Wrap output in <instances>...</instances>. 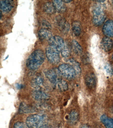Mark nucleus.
Listing matches in <instances>:
<instances>
[{
    "label": "nucleus",
    "instance_id": "nucleus-1",
    "mask_svg": "<svg viewBox=\"0 0 113 128\" xmlns=\"http://www.w3.org/2000/svg\"><path fill=\"white\" fill-rule=\"evenodd\" d=\"M45 59L44 54L42 50L37 49L35 50L27 58L26 66L30 70H36L41 66Z\"/></svg>",
    "mask_w": 113,
    "mask_h": 128
},
{
    "label": "nucleus",
    "instance_id": "nucleus-26",
    "mask_svg": "<svg viewBox=\"0 0 113 128\" xmlns=\"http://www.w3.org/2000/svg\"><path fill=\"white\" fill-rule=\"evenodd\" d=\"M13 128H29L24 123L18 122L14 124Z\"/></svg>",
    "mask_w": 113,
    "mask_h": 128
},
{
    "label": "nucleus",
    "instance_id": "nucleus-24",
    "mask_svg": "<svg viewBox=\"0 0 113 128\" xmlns=\"http://www.w3.org/2000/svg\"><path fill=\"white\" fill-rule=\"evenodd\" d=\"M31 109L30 107L24 103L21 104L19 112L21 113H27L31 112Z\"/></svg>",
    "mask_w": 113,
    "mask_h": 128
},
{
    "label": "nucleus",
    "instance_id": "nucleus-15",
    "mask_svg": "<svg viewBox=\"0 0 113 128\" xmlns=\"http://www.w3.org/2000/svg\"><path fill=\"white\" fill-rule=\"evenodd\" d=\"M44 79L42 76H38L31 80L30 84L35 90H39L43 85Z\"/></svg>",
    "mask_w": 113,
    "mask_h": 128
},
{
    "label": "nucleus",
    "instance_id": "nucleus-14",
    "mask_svg": "<svg viewBox=\"0 0 113 128\" xmlns=\"http://www.w3.org/2000/svg\"><path fill=\"white\" fill-rule=\"evenodd\" d=\"M85 82L86 85L88 88L93 89L96 85L95 76L92 74H88L85 77Z\"/></svg>",
    "mask_w": 113,
    "mask_h": 128
},
{
    "label": "nucleus",
    "instance_id": "nucleus-9",
    "mask_svg": "<svg viewBox=\"0 0 113 128\" xmlns=\"http://www.w3.org/2000/svg\"><path fill=\"white\" fill-rule=\"evenodd\" d=\"M102 32L106 37H113V20H109L106 22L102 28Z\"/></svg>",
    "mask_w": 113,
    "mask_h": 128
},
{
    "label": "nucleus",
    "instance_id": "nucleus-2",
    "mask_svg": "<svg viewBox=\"0 0 113 128\" xmlns=\"http://www.w3.org/2000/svg\"><path fill=\"white\" fill-rule=\"evenodd\" d=\"M26 124L29 128H43L47 125L46 116L41 114L29 115L26 119Z\"/></svg>",
    "mask_w": 113,
    "mask_h": 128
},
{
    "label": "nucleus",
    "instance_id": "nucleus-21",
    "mask_svg": "<svg viewBox=\"0 0 113 128\" xmlns=\"http://www.w3.org/2000/svg\"><path fill=\"white\" fill-rule=\"evenodd\" d=\"M43 9L45 12L49 14H53L56 12L53 3H46L44 5Z\"/></svg>",
    "mask_w": 113,
    "mask_h": 128
},
{
    "label": "nucleus",
    "instance_id": "nucleus-16",
    "mask_svg": "<svg viewBox=\"0 0 113 128\" xmlns=\"http://www.w3.org/2000/svg\"><path fill=\"white\" fill-rule=\"evenodd\" d=\"M53 4L56 11L60 13H63L66 11V7L62 0H53Z\"/></svg>",
    "mask_w": 113,
    "mask_h": 128
},
{
    "label": "nucleus",
    "instance_id": "nucleus-23",
    "mask_svg": "<svg viewBox=\"0 0 113 128\" xmlns=\"http://www.w3.org/2000/svg\"><path fill=\"white\" fill-rule=\"evenodd\" d=\"M72 32L76 36H79L81 34V29L79 24L78 22L73 23L72 27Z\"/></svg>",
    "mask_w": 113,
    "mask_h": 128
},
{
    "label": "nucleus",
    "instance_id": "nucleus-17",
    "mask_svg": "<svg viewBox=\"0 0 113 128\" xmlns=\"http://www.w3.org/2000/svg\"><path fill=\"white\" fill-rule=\"evenodd\" d=\"M100 120L106 128H113V118H110L104 114L101 116Z\"/></svg>",
    "mask_w": 113,
    "mask_h": 128
},
{
    "label": "nucleus",
    "instance_id": "nucleus-7",
    "mask_svg": "<svg viewBox=\"0 0 113 128\" xmlns=\"http://www.w3.org/2000/svg\"><path fill=\"white\" fill-rule=\"evenodd\" d=\"M56 25L60 32L64 34H67L69 32V25L66 20L61 16H58L55 20Z\"/></svg>",
    "mask_w": 113,
    "mask_h": 128
},
{
    "label": "nucleus",
    "instance_id": "nucleus-5",
    "mask_svg": "<svg viewBox=\"0 0 113 128\" xmlns=\"http://www.w3.org/2000/svg\"><path fill=\"white\" fill-rule=\"evenodd\" d=\"M106 18L105 13L102 8L95 7L93 11V22L95 26H99L104 23Z\"/></svg>",
    "mask_w": 113,
    "mask_h": 128
},
{
    "label": "nucleus",
    "instance_id": "nucleus-31",
    "mask_svg": "<svg viewBox=\"0 0 113 128\" xmlns=\"http://www.w3.org/2000/svg\"><path fill=\"white\" fill-rule=\"evenodd\" d=\"M112 60H113V55H112Z\"/></svg>",
    "mask_w": 113,
    "mask_h": 128
},
{
    "label": "nucleus",
    "instance_id": "nucleus-19",
    "mask_svg": "<svg viewBox=\"0 0 113 128\" xmlns=\"http://www.w3.org/2000/svg\"><path fill=\"white\" fill-rule=\"evenodd\" d=\"M71 47L74 52L77 55L81 54L82 52V49L81 45L75 40H73L71 43Z\"/></svg>",
    "mask_w": 113,
    "mask_h": 128
},
{
    "label": "nucleus",
    "instance_id": "nucleus-8",
    "mask_svg": "<svg viewBox=\"0 0 113 128\" xmlns=\"http://www.w3.org/2000/svg\"><path fill=\"white\" fill-rule=\"evenodd\" d=\"M45 76L51 83L55 84L59 79L60 75L58 70L55 69H51L46 71Z\"/></svg>",
    "mask_w": 113,
    "mask_h": 128
},
{
    "label": "nucleus",
    "instance_id": "nucleus-3",
    "mask_svg": "<svg viewBox=\"0 0 113 128\" xmlns=\"http://www.w3.org/2000/svg\"><path fill=\"white\" fill-rule=\"evenodd\" d=\"M58 70L60 75L68 80L73 79L77 75V72L73 67L68 64L60 65Z\"/></svg>",
    "mask_w": 113,
    "mask_h": 128
},
{
    "label": "nucleus",
    "instance_id": "nucleus-22",
    "mask_svg": "<svg viewBox=\"0 0 113 128\" xmlns=\"http://www.w3.org/2000/svg\"><path fill=\"white\" fill-rule=\"evenodd\" d=\"M67 62L68 64L71 65L73 67L77 72V74H80L81 71V68L78 62L73 58L69 59Z\"/></svg>",
    "mask_w": 113,
    "mask_h": 128
},
{
    "label": "nucleus",
    "instance_id": "nucleus-13",
    "mask_svg": "<svg viewBox=\"0 0 113 128\" xmlns=\"http://www.w3.org/2000/svg\"><path fill=\"white\" fill-rule=\"evenodd\" d=\"M39 38L42 40H49L53 36L52 33L46 28L41 29L38 32Z\"/></svg>",
    "mask_w": 113,
    "mask_h": 128
},
{
    "label": "nucleus",
    "instance_id": "nucleus-25",
    "mask_svg": "<svg viewBox=\"0 0 113 128\" xmlns=\"http://www.w3.org/2000/svg\"><path fill=\"white\" fill-rule=\"evenodd\" d=\"M61 53L63 57L67 58L69 56L70 52H69V48L67 45H66L63 50L61 51Z\"/></svg>",
    "mask_w": 113,
    "mask_h": 128
},
{
    "label": "nucleus",
    "instance_id": "nucleus-11",
    "mask_svg": "<svg viewBox=\"0 0 113 128\" xmlns=\"http://www.w3.org/2000/svg\"><path fill=\"white\" fill-rule=\"evenodd\" d=\"M101 48L105 52L111 51L113 48V42L109 38H103L101 42Z\"/></svg>",
    "mask_w": 113,
    "mask_h": 128
},
{
    "label": "nucleus",
    "instance_id": "nucleus-28",
    "mask_svg": "<svg viewBox=\"0 0 113 128\" xmlns=\"http://www.w3.org/2000/svg\"><path fill=\"white\" fill-rule=\"evenodd\" d=\"M81 128H90L89 126L87 125H85L83 126Z\"/></svg>",
    "mask_w": 113,
    "mask_h": 128
},
{
    "label": "nucleus",
    "instance_id": "nucleus-10",
    "mask_svg": "<svg viewBox=\"0 0 113 128\" xmlns=\"http://www.w3.org/2000/svg\"><path fill=\"white\" fill-rule=\"evenodd\" d=\"M31 94L34 99L37 100H46L50 97L49 95L47 93L39 89L33 90Z\"/></svg>",
    "mask_w": 113,
    "mask_h": 128
},
{
    "label": "nucleus",
    "instance_id": "nucleus-30",
    "mask_svg": "<svg viewBox=\"0 0 113 128\" xmlns=\"http://www.w3.org/2000/svg\"><path fill=\"white\" fill-rule=\"evenodd\" d=\"M2 16H3V14L2 12L1 11H0V19L2 18Z\"/></svg>",
    "mask_w": 113,
    "mask_h": 128
},
{
    "label": "nucleus",
    "instance_id": "nucleus-29",
    "mask_svg": "<svg viewBox=\"0 0 113 128\" xmlns=\"http://www.w3.org/2000/svg\"><path fill=\"white\" fill-rule=\"evenodd\" d=\"M62 1H63V2L65 3H68L72 2L71 0H62Z\"/></svg>",
    "mask_w": 113,
    "mask_h": 128
},
{
    "label": "nucleus",
    "instance_id": "nucleus-4",
    "mask_svg": "<svg viewBox=\"0 0 113 128\" xmlns=\"http://www.w3.org/2000/svg\"><path fill=\"white\" fill-rule=\"evenodd\" d=\"M46 55L47 60L51 64L56 65L59 63V52L53 47L49 46L47 47L46 50Z\"/></svg>",
    "mask_w": 113,
    "mask_h": 128
},
{
    "label": "nucleus",
    "instance_id": "nucleus-6",
    "mask_svg": "<svg viewBox=\"0 0 113 128\" xmlns=\"http://www.w3.org/2000/svg\"><path fill=\"white\" fill-rule=\"evenodd\" d=\"M48 41L49 46L55 48L59 52H61L66 45L63 39L58 36H53Z\"/></svg>",
    "mask_w": 113,
    "mask_h": 128
},
{
    "label": "nucleus",
    "instance_id": "nucleus-18",
    "mask_svg": "<svg viewBox=\"0 0 113 128\" xmlns=\"http://www.w3.org/2000/svg\"><path fill=\"white\" fill-rule=\"evenodd\" d=\"M55 85L56 88L60 91H66L68 89V85L67 82L61 78L57 81Z\"/></svg>",
    "mask_w": 113,
    "mask_h": 128
},
{
    "label": "nucleus",
    "instance_id": "nucleus-12",
    "mask_svg": "<svg viewBox=\"0 0 113 128\" xmlns=\"http://www.w3.org/2000/svg\"><path fill=\"white\" fill-rule=\"evenodd\" d=\"M13 1L8 0L0 1V9L6 13L10 12L13 8Z\"/></svg>",
    "mask_w": 113,
    "mask_h": 128
},
{
    "label": "nucleus",
    "instance_id": "nucleus-20",
    "mask_svg": "<svg viewBox=\"0 0 113 128\" xmlns=\"http://www.w3.org/2000/svg\"><path fill=\"white\" fill-rule=\"evenodd\" d=\"M79 114L75 110H73L70 112L68 117V120L70 124H75L78 122L79 120Z\"/></svg>",
    "mask_w": 113,
    "mask_h": 128
},
{
    "label": "nucleus",
    "instance_id": "nucleus-27",
    "mask_svg": "<svg viewBox=\"0 0 113 128\" xmlns=\"http://www.w3.org/2000/svg\"><path fill=\"white\" fill-rule=\"evenodd\" d=\"M104 68L106 72L110 75L113 74V68L110 65L107 64L104 66Z\"/></svg>",
    "mask_w": 113,
    "mask_h": 128
}]
</instances>
